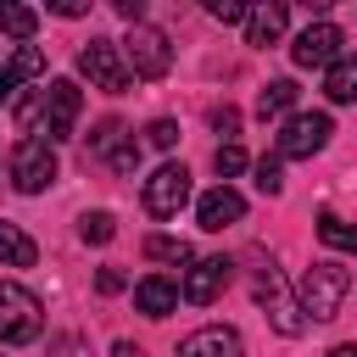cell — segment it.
Masks as SVG:
<instances>
[{"instance_id":"20","label":"cell","mask_w":357,"mask_h":357,"mask_svg":"<svg viewBox=\"0 0 357 357\" xmlns=\"http://www.w3.org/2000/svg\"><path fill=\"white\" fill-rule=\"evenodd\" d=\"M33 28H39V11H33V6H17V0L0 6V33H6V39H22V45H28Z\"/></svg>"},{"instance_id":"18","label":"cell","mask_w":357,"mask_h":357,"mask_svg":"<svg viewBox=\"0 0 357 357\" xmlns=\"http://www.w3.org/2000/svg\"><path fill=\"white\" fill-rule=\"evenodd\" d=\"M318 240H324L329 251H346V257H357V223H346L340 212H318Z\"/></svg>"},{"instance_id":"30","label":"cell","mask_w":357,"mask_h":357,"mask_svg":"<svg viewBox=\"0 0 357 357\" xmlns=\"http://www.w3.org/2000/svg\"><path fill=\"white\" fill-rule=\"evenodd\" d=\"M212 128L223 134V145H234V128H240V112L223 100V106H212Z\"/></svg>"},{"instance_id":"23","label":"cell","mask_w":357,"mask_h":357,"mask_svg":"<svg viewBox=\"0 0 357 357\" xmlns=\"http://www.w3.org/2000/svg\"><path fill=\"white\" fill-rule=\"evenodd\" d=\"M128 139V128L117 123V117H106V123H95V134H89V156H106L112 162V151Z\"/></svg>"},{"instance_id":"29","label":"cell","mask_w":357,"mask_h":357,"mask_svg":"<svg viewBox=\"0 0 357 357\" xmlns=\"http://www.w3.org/2000/svg\"><path fill=\"white\" fill-rule=\"evenodd\" d=\"M145 139H151L156 151H173V145H178V123H173V117H156V123L145 128Z\"/></svg>"},{"instance_id":"10","label":"cell","mask_w":357,"mask_h":357,"mask_svg":"<svg viewBox=\"0 0 357 357\" xmlns=\"http://www.w3.org/2000/svg\"><path fill=\"white\" fill-rule=\"evenodd\" d=\"M257 301L268 307V318H273V329H279V335H301V329H307V318H301V301L284 290V279H279V268H273V262L257 273Z\"/></svg>"},{"instance_id":"3","label":"cell","mask_w":357,"mask_h":357,"mask_svg":"<svg viewBox=\"0 0 357 357\" xmlns=\"http://www.w3.org/2000/svg\"><path fill=\"white\" fill-rule=\"evenodd\" d=\"M329 134H335V123H329V112H290L284 123H279V134H273V156L284 162H301V156H318L324 145H329Z\"/></svg>"},{"instance_id":"34","label":"cell","mask_w":357,"mask_h":357,"mask_svg":"<svg viewBox=\"0 0 357 357\" xmlns=\"http://www.w3.org/2000/svg\"><path fill=\"white\" fill-rule=\"evenodd\" d=\"M50 11H56V17H84V0H56Z\"/></svg>"},{"instance_id":"33","label":"cell","mask_w":357,"mask_h":357,"mask_svg":"<svg viewBox=\"0 0 357 357\" xmlns=\"http://www.w3.org/2000/svg\"><path fill=\"white\" fill-rule=\"evenodd\" d=\"M117 6V17H128V22H145V0H112Z\"/></svg>"},{"instance_id":"13","label":"cell","mask_w":357,"mask_h":357,"mask_svg":"<svg viewBox=\"0 0 357 357\" xmlns=\"http://www.w3.org/2000/svg\"><path fill=\"white\" fill-rule=\"evenodd\" d=\"M178 357H245V340L229 324H206V329L178 340Z\"/></svg>"},{"instance_id":"21","label":"cell","mask_w":357,"mask_h":357,"mask_svg":"<svg viewBox=\"0 0 357 357\" xmlns=\"http://www.w3.org/2000/svg\"><path fill=\"white\" fill-rule=\"evenodd\" d=\"M0 73H6L11 84H28V78H39V73H45V50H39V45H17V50H11V61H6Z\"/></svg>"},{"instance_id":"4","label":"cell","mask_w":357,"mask_h":357,"mask_svg":"<svg viewBox=\"0 0 357 357\" xmlns=\"http://www.w3.org/2000/svg\"><path fill=\"white\" fill-rule=\"evenodd\" d=\"M11 184H17V195H39V190H50L56 184V145L50 139H17V151H11Z\"/></svg>"},{"instance_id":"25","label":"cell","mask_w":357,"mask_h":357,"mask_svg":"<svg viewBox=\"0 0 357 357\" xmlns=\"http://www.w3.org/2000/svg\"><path fill=\"white\" fill-rule=\"evenodd\" d=\"M212 167H218V178H234V173H245V151L240 145H218L212 151Z\"/></svg>"},{"instance_id":"15","label":"cell","mask_w":357,"mask_h":357,"mask_svg":"<svg viewBox=\"0 0 357 357\" xmlns=\"http://www.w3.org/2000/svg\"><path fill=\"white\" fill-rule=\"evenodd\" d=\"M134 307H139L145 318H167V312L178 307V284L162 279V273H145V279L134 284Z\"/></svg>"},{"instance_id":"27","label":"cell","mask_w":357,"mask_h":357,"mask_svg":"<svg viewBox=\"0 0 357 357\" xmlns=\"http://www.w3.org/2000/svg\"><path fill=\"white\" fill-rule=\"evenodd\" d=\"M206 17L229 28V22H245V17H251V6H240V0H206Z\"/></svg>"},{"instance_id":"24","label":"cell","mask_w":357,"mask_h":357,"mask_svg":"<svg viewBox=\"0 0 357 357\" xmlns=\"http://www.w3.org/2000/svg\"><path fill=\"white\" fill-rule=\"evenodd\" d=\"M78 234H84V245H106V240L117 234V218H112V212H84V218H78Z\"/></svg>"},{"instance_id":"2","label":"cell","mask_w":357,"mask_h":357,"mask_svg":"<svg viewBox=\"0 0 357 357\" xmlns=\"http://www.w3.org/2000/svg\"><path fill=\"white\" fill-rule=\"evenodd\" d=\"M39 329H45L39 296L17 279H0V346H28V340H39Z\"/></svg>"},{"instance_id":"7","label":"cell","mask_w":357,"mask_h":357,"mask_svg":"<svg viewBox=\"0 0 357 357\" xmlns=\"http://www.w3.org/2000/svg\"><path fill=\"white\" fill-rule=\"evenodd\" d=\"M346 56V33L335 28V22H307L301 33H296V45H290V61L296 67H335Z\"/></svg>"},{"instance_id":"31","label":"cell","mask_w":357,"mask_h":357,"mask_svg":"<svg viewBox=\"0 0 357 357\" xmlns=\"http://www.w3.org/2000/svg\"><path fill=\"white\" fill-rule=\"evenodd\" d=\"M112 167H117V173H134V167H139V145H134V134L112 151Z\"/></svg>"},{"instance_id":"28","label":"cell","mask_w":357,"mask_h":357,"mask_svg":"<svg viewBox=\"0 0 357 357\" xmlns=\"http://www.w3.org/2000/svg\"><path fill=\"white\" fill-rule=\"evenodd\" d=\"M45 357H95V351H89L84 335H56V340L45 346Z\"/></svg>"},{"instance_id":"16","label":"cell","mask_w":357,"mask_h":357,"mask_svg":"<svg viewBox=\"0 0 357 357\" xmlns=\"http://www.w3.org/2000/svg\"><path fill=\"white\" fill-rule=\"evenodd\" d=\"M324 95H329L335 106H351V100H357V50H346V56L324 73Z\"/></svg>"},{"instance_id":"14","label":"cell","mask_w":357,"mask_h":357,"mask_svg":"<svg viewBox=\"0 0 357 357\" xmlns=\"http://www.w3.org/2000/svg\"><path fill=\"white\" fill-rule=\"evenodd\" d=\"M290 28V11L279 6V0H262V6H251V17H245V45H279V33Z\"/></svg>"},{"instance_id":"26","label":"cell","mask_w":357,"mask_h":357,"mask_svg":"<svg viewBox=\"0 0 357 357\" xmlns=\"http://www.w3.org/2000/svg\"><path fill=\"white\" fill-rule=\"evenodd\" d=\"M257 190H262V195H279V190H284V167H279V156H262V162H257Z\"/></svg>"},{"instance_id":"12","label":"cell","mask_w":357,"mask_h":357,"mask_svg":"<svg viewBox=\"0 0 357 357\" xmlns=\"http://www.w3.org/2000/svg\"><path fill=\"white\" fill-rule=\"evenodd\" d=\"M195 218H201V229H206V234H223L229 223H240V218H245V201H240V190L218 184V190H206V195L195 201Z\"/></svg>"},{"instance_id":"37","label":"cell","mask_w":357,"mask_h":357,"mask_svg":"<svg viewBox=\"0 0 357 357\" xmlns=\"http://www.w3.org/2000/svg\"><path fill=\"white\" fill-rule=\"evenodd\" d=\"M117 357H145L139 346H128V340H117Z\"/></svg>"},{"instance_id":"17","label":"cell","mask_w":357,"mask_h":357,"mask_svg":"<svg viewBox=\"0 0 357 357\" xmlns=\"http://www.w3.org/2000/svg\"><path fill=\"white\" fill-rule=\"evenodd\" d=\"M33 262H39V245L17 223H0V268H33Z\"/></svg>"},{"instance_id":"5","label":"cell","mask_w":357,"mask_h":357,"mask_svg":"<svg viewBox=\"0 0 357 357\" xmlns=\"http://www.w3.org/2000/svg\"><path fill=\"white\" fill-rule=\"evenodd\" d=\"M123 61H128V73H134V78H162V73L173 67V45H167V33H162V28L134 22V28H128V39H123Z\"/></svg>"},{"instance_id":"1","label":"cell","mask_w":357,"mask_h":357,"mask_svg":"<svg viewBox=\"0 0 357 357\" xmlns=\"http://www.w3.org/2000/svg\"><path fill=\"white\" fill-rule=\"evenodd\" d=\"M346 290H351V273L340 268V262H312L307 273H301V290H296V301H301V318L307 324H329L335 312H340V301H346Z\"/></svg>"},{"instance_id":"11","label":"cell","mask_w":357,"mask_h":357,"mask_svg":"<svg viewBox=\"0 0 357 357\" xmlns=\"http://www.w3.org/2000/svg\"><path fill=\"white\" fill-rule=\"evenodd\" d=\"M78 112H84V89H78L73 78H56V84L45 89V139H50V145L73 139Z\"/></svg>"},{"instance_id":"8","label":"cell","mask_w":357,"mask_h":357,"mask_svg":"<svg viewBox=\"0 0 357 357\" xmlns=\"http://www.w3.org/2000/svg\"><path fill=\"white\" fill-rule=\"evenodd\" d=\"M184 201H190V167L184 162H162L145 178V212L151 218H178Z\"/></svg>"},{"instance_id":"32","label":"cell","mask_w":357,"mask_h":357,"mask_svg":"<svg viewBox=\"0 0 357 357\" xmlns=\"http://www.w3.org/2000/svg\"><path fill=\"white\" fill-rule=\"evenodd\" d=\"M123 284H128V279H123V268H100V273H95V290H100V296H117Z\"/></svg>"},{"instance_id":"36","label":"cell","mask_w":357,"mask_h":357,"mask_svg":"<svg viewBox=\"0 0 357 357\" xmlns=\"http://www.w3.org/2000/svg\"><path fill=\"white\" fill-rule=\"evenodd\" d=\"M11 89H17V84H11V78H6V73H0V106H6V100H11Z\"/></svg>"},{"instance_id":"6","label":"cell","mask_w":357,"mask_h":357,"mask_svg":"<svg viewBox=\"0 0 357 357\" xmlns=\"http://www.w3.org/2000/svg\"><path fill=\"white\" fill-rule=\"evenodd\" d=\"M78 73L95 84V89H106V95H123L128 89V61H123V50L112 45V39H89L84 50H78Z\"/></svg>"},{"instance_id":"35","label":"cell","mask_w":357,"mask_h":357,"mask_svg":"<svg viewBox=\"0 0 357 357\" xmlns=\"http://www.w3.org/2000/svg\"><path fill=\"white\" fill-rule=\"evenodd\" d=\"M329 357H357V340H340V346H329Z\"/></svg>"},{"instance_id":"9","label":"cell","mask_w":357,"mask_h":357,"mask_svg":"<svg viewBox=\"0 0 357 357\" xmlns=\"http://www.w3.org/2000/svg\"><path fill=\"white\" fill-rule=\"evenodd\" d=\"M229 279H234V262H229V257H201V262H190V268H184L178 296H184L190 307H212V301L229 290Z\"/></svg>"},{"instance_id":"19","label":"cell","mask_w":357,"mask_h":357,"mask_svg":"<svg viewBox=\"0 0 357 357\" xmlns=\"http://www.w3.org/2000/svg\"><path fill=\"white\" fill-rule=\"evenodd\" d=\"M296 95H301L296 78H273V84L257 95V117H262V123H268V117H284V112L296 106Z\"/></svg>"},{"instance_id":"22","label":"cell","mask_w":357,"mask_h":357,"mask_svg":"<svg viewBox=\"0 0 357 357\" xmlns=\"http://www.w3.org/2000/svg\"><path fill=\"white\" fill-rule=\"evenodd\" d=\"M145 257L151 262H195L190 240H178V234H145Z\"/></svg>"}]
</instances>
